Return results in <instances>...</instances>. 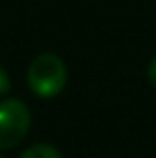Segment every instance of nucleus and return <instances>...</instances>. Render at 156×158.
Here are the masks:
<instances>
[{"label":"nucleus","mask_w":156,"mask_h":158,"mask_svg":"<svg viewBox=\"0 0 156 158\" xmlns=\"http://www.w3.org/2000/svg\"><path fill=\"white\" fill-rule=\"evenodd\" d=\"M9 90H11V77H9V73L0 66V96L9 94Z\"/></svg>","instance_id":"nucleus-4"},{"label":"nucleus","mask_w":156,"mask_h":158,"mask_svg":"<svg viewBox=\"0 0 156 158\" xmlns=\"http://www.w3.org/2000/svg\"><path fill=\"white\" fill-rule=\"evenodd\" d=\"M26 79L32 94H36L39 98H53L66 88L69 71H66V64L62 62L60 56L45 52L39 53L30 62Z\"/></svg>","instance_id":"nucleus-1"},{"label":"nucleus","mask_w":156,"mask_h":158,"mask_svg":"<svg viewBox=\"0 0 156 158\" xmlns=\"http://www.w3.org/2000/svg\"><path fill=\"white\" fill-rule=\"evenodd\" d=\"M30 109L19 98L0 101V150H11L26 139L30 131Z\"/></svg>","instance_id":"nucleus-2"},{"label":"nucleus","mask_w":156,"mask_h":158,"mask_svg":"<svg viewBox=\"0 0 156 158\" xmlns=\"http://www.w3.org/2000/svg\"><path fill=\"white\" fill-rule=\"evenodd\" d=\"M148 81L156 88V58H152V62L148 66Z\"/></svg>","instance_id":"nucleus-5"},{"label":"nucleus","mask_w":156,"mask_h":158,"mask_svg":"<svg viewBox=\"0 0 156 158\" xmlns=\"http://www.w3.org/2000/svg\"><path fill=\"white\" fill-rule=\"evenodd\" d=\"M19 158H62V154L58 152V148L49 143H34L28 150H24Z\"/></svg>","instance_id":"nucleus-3"},{"label":"nucleus","mask_w":156,"mask_h":158,"mask_svg":"<svg viewBox=\"0 0 156 158\" xmlns=\"http://www.w3.org/2000/svg\"><path fill=\"white\" fill-rule=\"evenodd\" d=\"M0 158H2V156H0Z\"/></svg>","instance_id":"nucleus-6"}]
</instances>
